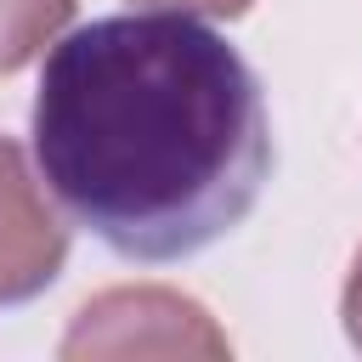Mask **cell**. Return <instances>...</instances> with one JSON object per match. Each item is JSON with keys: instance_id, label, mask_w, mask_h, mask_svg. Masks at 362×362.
I'll use <instances>...</instances> for the list:
<instances>
[{"instance_id": "4", "label": "cell", "mask_w": 362, "mask_h": 362, "mask_svg": "<svg viewBox=\"0 0 362 362\" xmlns=\"http://www.w3.org/2000/svg\"><path fill=\"white\" fill-rule=\"evenodd\" d=\"M79 0H0V79L62 40Z\"/></svg>"}, {"instance_id": "6", "label": "cell", "mask_w": 362, "mask_h": 362, "mask_svg": "<svg viewBox=\"0 0 362 362\" xmlns=\"http://www.w3.org/2000/svg\"><path fill=\"white\" fill-rule=\"evenodd\" d=\"M339 322H345V339L362 351V249L351 255V272H345V294H339Z\"/></svg>"}, {"instance_id": "5", "label": "cell", "mask_w": 362, "mask_h": 362, "mask_svg": "<svg viewBox=\"0 0 362 362\" xmlns=\"http://www.w3.org/2000/svg\"><path fill=\"white\" fill-rule=\"evenodd\" d=\"M136 11H181V17H215V23H232L243 17L255 0H130Z\"/></svg>"}, {"instance_id": "2", "label": "cell", "mask_w": 362, "mask_h": 362, "mask_svg": "<svg viewBox=\"0 0 362 362\" xmlns=\"http://www.w3.org/2000/svg\"><path fill=\"white\" fill-rule=\"evenodd\" d=\"M68 362H130V356H232V339L221 322L181 288L158 283H124L96 300H85L57 345Z\"/></svg>"}, {"instance_id": "1", "label": "cell", "mask_w": 362, "mask_h": 362, "mask_svg": "<svg viewBox=\"0 0 362 362\" xmlns=\"http://www.w3.org/2000/svg\"><path fill=\"white\" fill-rule=\"evenodd\" d=\"M28 124L62 209L141 266L226 238L272 175L255 68L181 11L96 17L57 40Z\"/></svg>"}, {"instance_id": "3", "label": "cell", "mask_w": 362, "mask_h": 362, "mask_svg": "<svg viewBox=\"0 0 362 362\" xmlns=\"http://www.w3.org/2000/svg\"><path fill=\"white\" fill-rule=\"evenodd\" d=\"M68 266V226L51 209L28 153L0 136V305L45 294Z\"/></svg>"}]
</instances>
